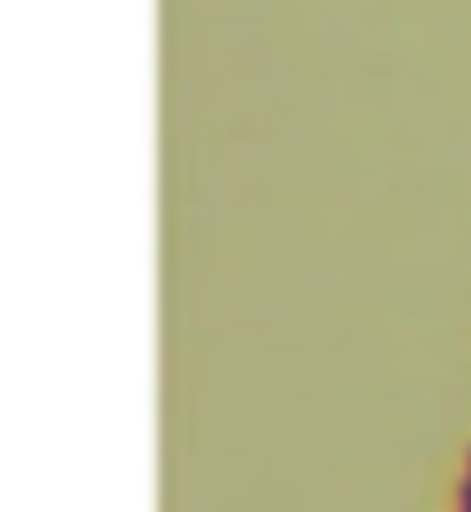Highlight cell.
Here are the masks:
<instances>
[{
	"label": "cell",
	"mask_w": 471,
	"mask_h": 512,
	"mask_svg": "<svg viewBox=\"0 0 471 512\" xmlns=\"http://www.w3.org/2000/svg\"><path fill=\"white\" fill-rule=\"evenodd\" d=\"M462 512H471V508H462Z\"/></svg>",
	"instance_id": "2"
},
{
	"label": "cell",
	"mask_w": 471,
	"mask_h": 512,
	"mask_svg": "<svg viewBox=\"0 0 471 512\" xmlns=\"http://www.w3.org/2000/svg\"><path fill=\"white\" fill-rule=\"evenodd\" d=\"M458 494H462V508H471V476L462 480V489H458Z\"/></svg>",
	"instance_id": "1"
}]
</instances>
